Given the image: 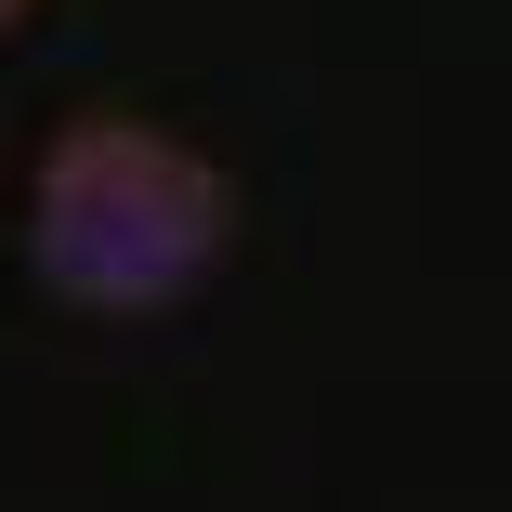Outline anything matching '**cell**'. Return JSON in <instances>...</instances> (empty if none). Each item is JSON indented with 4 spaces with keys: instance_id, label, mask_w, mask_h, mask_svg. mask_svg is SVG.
<instances>
[{
    "instance_id": "1",
    "label": "cell",
    "mask_w": 512,
    "mask_h": 512,
    "mask_svg": "<svg viewBox=\"0 0 512 512\" xmlns=\"http://www.w3.org/2000/svg\"><path fill=\"white\" fill-rule=\"evenodd\" d=\"M237 250V184L145 106H79L27 171V276L66 316H171Z\"/></svg>"
},
{
    "instance_id": "2",
    "label": "cell",
    "mask_w": 512,
    "mask_h": 512,
    "mask_svg": "<svg viewBox=\"0 0 512 512\" xmlns=\"http://www.w3.org/2000/svg\"><path fill=\"white\" fill-rule=\"evenodd\" d=\"M27 14H40V0H0V27H27Z\"/></svg>"
}]
</instances>
